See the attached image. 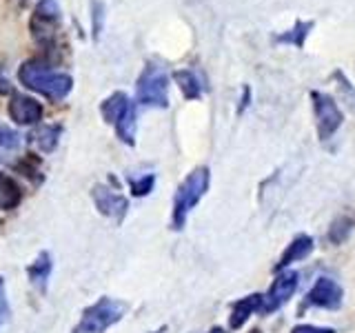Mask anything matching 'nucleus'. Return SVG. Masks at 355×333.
<instances>
[{"instance_id": "nucleus-13", "label": "nucleus", "mask_w": 355, "mask_h": 333, "mask_svg": "<svg viewBox=\"0 0 355 333\" xmlns=\"http://www.w3.org/2000/svg\"><path fill=\"white\" fill-rule=\"evenodd\" d=\"M262 307V293H251L247 298H240L231 305V316H229V329L238 331L253 314H260Z\"/></svg>"}, {"instance_id": "nucleus-24", "label": "nucleus", "mask_w": 355, "mask_h": 333, "mask_svg": "<svg viewBox=\"0 0 355 333\" xmlns=\"http://www.w3.org/2000/svg\"><path fill=\"white\" fill-rule=\"evenodd\" d=\"M9 320V300H7V287L5 280L0 278V327Z\"/></svg>"}, {"instance_id": "nucleus-11", "label": "nucleus", "mask_w": 355, "mask_h": 333, "mask_svg": "<svg viewBox=\"0 0 355 333\" xmlns=\"http://www.w3.org/2000/svg\"><path fill=\"white\" fill-rule=\"evenodd\" d=\"M313 249H315L313 238H311L309 233H297V236L286 244V249L282 251L280 260L275 262L273 273H280V271L288 269V266H291L293 262H302V260H306L309 255L313 253Z\"/></svg>"}, {"instance_id": "nucleus-6", "label": "nucleus", "mask_w": 355, "mask_h": 333, "mask_svg": "<svg viewBox=\"0 0 355 333\" xmlns=\"http://www.w3.org/2000/svg\"><path fill=\"white\" fill-rule=\"evenodd\" d=\"M311 103H313L318 138L322 142H327V140L333 138V133H336L342 127L344 114H342V109L338 107L336 98L324 94V92H318V89L311 92Z\"/></svg>"}, {"instance_id": "nucleus-18", "label": "nucleus", "mask_w": 355, "mask_h": 333, "mask_svg": "<svg viewBox=\"0 0 355 333\" xmlns=\"http://www.w3.org/2000/svg\"><path fill=\"white\" fill-rule=\"evenodd\" d=\"M22 203V189L9 173L0 171V209L11 211Z\"/></svg>"}, {"instance_id": "nucleus-8", "label": "nucleus", "mask_w": 355, "mask_h": 333, "mask_svg": "<svg viewBox=\"0 0 355 333\" xmlns=\"http://www.w3.org/2000/svg\"><path fill=\"white\" fill-rule=\"evenodd\" d=\"M300 282V273L293 269H284L275 275V280L271 282V289L262 296V307H260V314L262 316H269L273 311H277L280 307H284L288 300L293 298L295 289Z\"/></svg>"}, {"instance_id": "nucleus-14", "label": "nucleus", "mask_w": 355, "mask_h": 333, "mask_svg": "<svg viewBox=\"0 0 355 333\" xmlns=\"http://www.w3.org/2000/svg\"><path fill=\"white\" fill-rule=\"evenodd\" d=\"M133 103H131L125 92H114L111 96H107L103 103H100V116H103V120L107 122V125L116 127L118 120L127 114V109Z\"/></svg>"}, {"instance_id": "nucleus-10", "label": "nucleus", "mask_w": 355, "mask_h": 333, "mask_svg": "<svg viewBox=\"0 0 355 333\" xmlns=\"http://www.w3.org/2000/svg\"><path fill=\"white\" fill-rule=\"evenodd\" d=\"M92 198H94L96 209L103 216L116 220V222L125 220L127 209H129V200L122 196L120 191H116V189H109L105 185H96L94 191H92Z\"/></svg>"}, {"instance_id": "nucleus-3", "label": "nucleus", "mask_w": 355, "mask_h": 333, "mask_svg": "<svg viewBox=\"0 0 355 333\" xmlns=\"http://www.w3.org/2000/svg\"><path fill=\"white\" fill-rule=\"evenodd\" d=\"M169 80L171 76L164 67L147 62L136 80V103L142 107L166 109L169 107Z\"/></svg>"}, {"instance_id": "nucleus-28", "label": "nucleus", "mask_w": 355, "mask_h": 333, "mask_svg": "<svg viewBox=\"0 0 355 333\" xmlns=\"http://www.w3.org/2000/svg\"><path fill=\"white\" fill-rule=\"evenodd\" d=\"M249 100H251V89L244 85V89H242V98H240V105H238V114H242L244 109L249 107Z\"/></svg>"}, {"instance_id": "nucleus-20", "label": "nucleus", "mask_w": 355, "mask_h": 333, "mask_svg": "<svg viewBox=\"0 0 355 333\" xmlns=\"http://www.w3.org/2000/svg\"><path fill=\"white\" fill-rule=\"evenodd\" d=\"M353 229H355V220L351 216H340L333 220V225L329 227L327 238L331 244H344L353 233Z\"/></svg>"}, {"instance_id": "nucleus-1", "label": "nucleus", "mask_w": 355, "mask_h": 333, "mask_svg": "<svg viewBox=\"0 0 355 333\" xmlns=\"http://www.w3.org/2000/svg\"><path fill=\"white\" fill-rule=\"evenodd\" d=\"M18 80L51 103H60L73 89V78L64 71H55L44 58H29L22 62L18 69Z\"/></svg>"}, {"instance_id": "nucleus-22", "label": "nucleus", "mask_w": 355, "mask_h": 333, "mask_svg": "<svg viewBox=\"0 0 355 333\" xmlns=\"http://www.w3.org/2000/svg\"><path fill=\"white\" fill-rule=\"evenodd\" d=\"M0 147L3 149H18L20 147V133L14 131L5 122H0Z\"/></svg>"}, {"instance_id": "nucleus-25", "label": "nucleus", "mask_w": 355, "mask_h": 333, "mask_svg": "<svg viewBox=\"0 0 355 333\" xmlns=\"http://www.w3.org/2000/svg\"><path fill=\"white\" fill-rule=\"evenodd\" d=\"M333 78H336V80L340 83L344 96H347V98H349V103L355 107V87L347 80V78H344V74H342V71H333Z\"/></svg>"}, {"instance_id": "nucleus-12", "label": "nucleus", "mask_w": 355, "mask_h": 333, "mask_svg": "<svg viewBox=\"0 0 355 333\" xmlns=\"http://www.w3.org/2000/svg\"><path fill=\"white\" fill-rule=\"evenodd\" d=\"M171 78L187 100H200L207 92V80L196 69H175Z\"/></svg>"}, {"instance_id": "nucleus-27", "label": "nucleus", "mask_w": 355, "mask_h": 333, "mask_svg": "<svg viewBox=\"0 0 355 333\" xmlns=\"http://www.w3.org/2000/svg\"><path fill=\"white\" fill-rule=\"evenodd\" d=\"M11 94H14V85H11L5 69L0 67V96H11Z\"/></svg>"}, {"instance_id": "nucleus-4", "label": "nucleus", "mask_w": 355, "mask_h": 333, "mask_svg": "<svg viewBox=\"0 0 355 333\" xmlns=\"http://www.w3.org/2000/svg\"><path fill=\"white\" fill-rule=\"evenodd\" d=\"M129 305L116 298H100L89 305L71 333H105L125 318Z\"/></svg>"}, {"instance_id": "nucleus-29", "label": "nucleus", "mask_w": 355, "mask_h": 333, "mask_svg": "<svg viewBox=\"0 0 355 333\" xmlns=\"http://www.w3.org/2000/svg\"><path fill=\"white\" fill-rule=\"evenodd\" d=\"M209 333H225V329H222V327H214Z\"/></svg>"}, {"instance_id": "nucleus-9", "label": "nucleus", "mask_w": 355, "mask_h": 333, "mask_svg": "<svg viewBox=\"0 0 355 333\" xmlns=\"http://www.w3.org/2000/svg\"><path fill=\"white\" fill-rule=\"evenodd\" d=\"M7 111H9V118L14 120L16 125L31 127V125H38V122L42 120L44 107L38 103L36 98H31V96H27V94H18V92H14V94L9 96Z\"/></svg>"}, {"instance_id": "nucleus-26", "label": "nucleus", "mask_w": 355, "mask_h": 333, "mask_svg": "<svg viewBox=\"0 0 355 333\" xmlns=\"http://www.w3.org/2000/svg\"><path fill=\"white\" fill-rule=\"evenodd\" d=\"M291 333H338L333 327H315V325H295Z\"/></svg>"}, {"instance_id": "nucleus-21", "label": "nucleus", "mask_w": 355, "mask_h": 333, "mask_svg": "<svg viewBox=\"0 0 355 333\" xmlns=\"http://www.w3.org/2000/svg\"><path fill=\"white\" fill-rule=\"evenodd\" d=\"M155 187V173H144L138 178H129V189H131V196L136 198H144L153 191Z\"/></svg>"}, {"instance_id": "nucleus-15", "label": "nucleus", "mask_w": 355, "mask_h": 333, "mask_svg": "<svg viewBox=\"0 0 355 333\" xmlns=\"http://www.w3.org/2000/svg\"><path fill=\"white\" fill-rule=\"evenodd\" d=\"M313 27H315V20L297 18L291 29H286L282 33H275L273 42L275 44H291V47H295V49H304L306 38H309V33L313 31Z\"/></svg>"}, {"instance_id": "nucleus-7", "label": "nucleus", "mask_w": 355, "mask_h": 333, "mask_svg": "<svg viewBox=\"0 0 355 333\" xmlns=\"http://www.w3.org/2000/svg\"><path fill=\"white\" fill-rule=\"evenodd\" d=\"M344 302V289L333 280V278H318L313 287L309 289V293L304 296V302L300 305V314L306 311L309 307H320L327 311H338L342 309Z\"/></svg>"}, {"instance_id": "nucleus-16", "label": "nucleus", "mask_w": 355, "mask_h": 333, "mask_svg": "<svg viewBox=\"0 0 355 333\" xmlns=\"http://www.w3.org/2000/svg\"><path fill=\"white\" fill-rule=\"evenodd\" d=\"M51 269H53V262H51V253H49V251H40V253H38V258L27 266V278H29V282H31L33 287H36L40 293L47 291Z\"/></svg>"}, {"instance_id": "nucleus-5", "label": "nucleus", "mask_w": 355, "mask_h": 333, "mask_svg": "<svg viewBox=\"0 0 355 333\" xmlns=\"http://www.w3.org/2000/svg\"><path fill=\"white\" fill-rule=\"evenodd\" d=\"M62 25V7L58 0H38L29 20V31L40 47H51Z\"/></svg>"}, {"instance_id": "nucleus-19", "label": "nucleus", "mask_w": 355, "mask_h": 333, "mask_svg": "<svg viewBox=\"0 0 355 333\" xmlns=\"http://www.w3.org/2000/svg\"><path fill=\"white\" fill-rule=\"evenodd\" d=\"M114 129H116L118 140L125 142L127 147H133V144H136V131H138V111H136V105H131L127 109V114L118 120V125Z\"/></svg>"}, {"instance_id": "nucleus-23", "label": "nucleus", "mask_w": 355, "mask_h": 333, "mask_svg": "<svg viewBox=\"0 0 355 333\" xmlns=\"http://www.w3.org/2000/svg\"><path fill=\"white\" fill-rule=\"evenodd\" d=\"M103 11H105V7H103V3L100 0H94L92 3V20H94V38H98L100 36V31H103Z\"/></svg>"}, {"instance_id": "nucleus-2", "label": "nucleus", "mask_w": 355, "mask_h": 333, "mask_svg": "<svg viewBox=\"0 0 355 333\" xmlns=\"http://www.w3.org/2000/svg\"><path fill=\"white\" fill-rule=\"evenodd\" d=\"M209 185H211L209 166H196V169L180 182V187L175 189L173 211H171V227L175 231H180L184 227V222H187L189 214H191V209L209 191Z\"/></svg>"}, {"instance_id": "nucleus-30", "label": "nucleus", "mask_w": 355, "mask_h": 333, "mask_svg": "<svg viewBox=\"0 0 355 333\" xmlns=\"http://www.w3.org/2000/svg\"><path fill=\"white\" fill-rule=\"evenodd\" d=\"M249 333H262V331H260V329H251Z\"/></svg>"}, {"instance_id": "nucleus-17", "label": "nucleus", "mask_w": 355, "mask_h": 333, "mask_svg": "<svg viewBox=\"0 0 355 333\" xmlns=\"http://www.w3.org/2000/svg\"><path fill=\"white\" fill-rule=\"evenodd\" d=\"M60 136H62V125H40L29 138L42 153H51L58 147Z\"/></svg>"}]
</instances>
